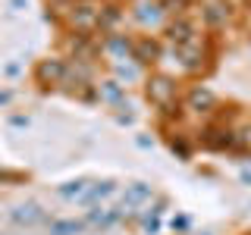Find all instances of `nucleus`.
Returning a JSON list of instances; mask_svg holds the SVG:
<instances>
[{"label":"nucleus","instance_id":"1","mask_svg":"<svg viewBox=\"0 0 251 235\" xmlns=\"http://www.w3.org/2000/svg\"><path fill=\"white\" fill-rule=\"evenodd\" d=\"M148 100L157 107V110H163V113H173V107H176V82H173L170 75H151L148 78Z\"/></svg>","mask_w":251,"mask_h":235},{"label":"nucleus","instance_id":"2","mask_svg":"<svg viewBox=\"0 0 251 235\" xmlns=\"http://www.w3.org/2000/svg\"><path fill=\"white\" fill-rule=\"evenodd\" d=\"M69 22L78 35H88V31L100 28V6L91 3V0H78V3L69 10Z\"/></svg>","mask_w":251,"mask_h":235},{"label":"nucleus","instance_id":"3","mask_svg":"<svg viewBox=\"0 0 251 235\" xmlns=\"http://www.w3.org/2000/svg\"><path fill=\"white\" fill-rule=\"evenodd\" d=\"M123 216H126L123 207H100V204H94L88 210V216H85V223L94 226V229H110V226H116Z\"/></svg>","mask_w":251,"mask_h":235},{"label":"nucleus","instance_id":"4","mask_svg":"<svg viewBox=\"0 0 251 235\" xmlns=\"http://www.w3.org/2000/svg\"><path fill=\"white\" fill-rule=\"evenodd\" d=\"M10 219L16 226H35V223L44 219V210H41V204L25 201V204H16V207L10 210Z\"/></svg>","mask_w":251,"mask_h":235},{"label":"nucleus","instance_id":"5","mask_svg":"<svg viewBox=\"0 0 251 235\" xmlns=\"http://www.w3.org/2000/svg\"><path fill=\"white\" fill-rule=\"evenodd\" d=\"M151 198H154V188L148 185V182H132V185H126L120 207H123V210H132V207H141V204L151 201Z\"/></svg>","mask_w":251,"mask_h":235},{"label":"nucleus","instance_id":"6","mask_svg":"<svg viewBox=\"0 0 251 235\" xmlns=\"http://www.w3.org/2000/svg\"><path fill=\"white\" fill-rule=\"evenodd\" d=\"M35 75H38L41 85H60L63 78H66V63L63 60H41Z\"/></svg>","mask_w":251,"mask_h":235},{"label":"nucleus","instance_id":"7","mask_svg":"<svg viewBox=\"0 0 251 235\" xmlns=\"http://www.w3.org/2000/svg\"><path fill=\"white\" fill-rule=\"evenodd\" d=\"M195 25L188 19H182V16H179L176 22H170L167 25V41L173 44V47H182V44H188V41H195Z\"/></svg>","mask_w":251,"mask_h":235},{"label":"nucleus","instance_id":"8","mask_svg":"<svg viewBox=\"0 0 251 235\" xmlns=\"http://www.w3.org/2000/svg\"><path fill=\"white\" fill-rule=\"evenodd\" d=\"M104 50H107L116 63H123L126 57H132V50H135V41H132L129 35H107Z\"/></svg>","mask_w":251,"mask_h":235},{"label":"nucleus","instance_id":"9","mask_svg":"<svg viewBox=\"0 0 251 235\" xmlns=\"http://www.w3.org/2000/svg\"><path fill=\"white\" fill-rule=\"evenodd\" d=\"M217 107V97L210 88H204V85H198V88L188 91V110H195V113H210V110Z\"/></svg>","mask_w":251,"mask_h":235},{"label":"nucleus","instance_id":"10","mask_svg":"<svg viewBox=\"0 0 251 235\" xmlns=\"http://www.w3.org/2000/svg\"><path fill=\"white\" fill-rule=\"evenodd\" d=\"M176 53H179V60H182V66L188 69V72H195V69L204 63V53H201V41L195 38V41H188L182 47H176Z\"/></svg>","mask_w":251,"mask_h":235},{"label":"nucleus","instance_id":"11","mask_svg":"<svg viewBox=\"0 0 251 235\" xmlns=\"http://www.w3.org/2000/svg\"><path fill=\"white\" fill-rule=\"evenodd\" d=\"M110 194H116V182H113V179H100V182H91V188H88V194L82 198V204L94 207L98 201H107Z\"/></svg>","mask_w":251,"mask_h":235},{"label":"nucleus","instance_id":"12","mask_svg":"<svg viewBox=\"0 0 251 235\" xmlns=\"http://www.w3.org/2000/svg\"><path fill=\"white\" fill-rule=\"evenodd\" d=\"M88 188H91L88 179H73V182L57 185V194H60V198H66V201H82L85 194H88Z\"/></svg>","mask_w":251,"mask_h":235},{"label":"nucleus","instance_id":"13","mask_svg":"<svg viewBox=\"0 0 251 235\" xmlns=\"http://www.w3.org/2000/svg\"><path fill=\"white\" fill-rule=\"evenodd\" d=\"M157 57H160V47H157L151 38H138V41H135V50H132V60H138V63H154Z\"/></svg>","mask_w":251,"mask_h":235},{"label":"nucleus","instance_id":"14","mask_svg":"<svg viewBox=\"0 0 251 235\" xmlns=\"http://www.w3.org/2000/svg\"><path fill=\"white\" fill-rule=\"evenodd\" d=\"M160 13H163V6L154 3V0H141V3L135 6V19L141 22V25H154V22L160 19Z\"/></svg>","mask_w":251,"mask_h":235},{"label":"nucleus","instance_id":"15","mask_svg":"<svg viewBox=\"0 0 251 235\" xmlns=\"http://www.w3.org/2000/svg\"><path fill=\"white\" fill-rule=\"evenodd\" d=\"M98 91H100V97H104L107 104H120V100H123V82H116V78H107V82H100Z\"/></svg>","mask_w":251,"mask_h":235},{"label":"nucleus","instance_id":"16","mask_svg":"<svg viewBox=\"0 0 251 235\" xmlns=\"http://www.w3.org/2000/svg\"><path fill=\"white\" fill-rule=\"evenodd\" d=\"M85 229L82 219H53L50 223V235H78Z\"/></svg>","mask_w":251,"mask_h":235},{"label":"nucleus","instance_id":"17","mask_svg":"<svg viewBox=\"0 0 251 235\" xmlns=\"http://www.w3.org/2000/svg\"><path fill=\"white\" fill-rule=\"evenodd\" d=\"M113 72H116V82H135V78L141 75L135 63H116V66H113Z\"/></svg>","mask_w":251,"mask_h":235},{"label":"nucleus","instance_id":"18","mask_svg":"<svg viewBox=\"0 0 251 235\" xmlns=\"http://www.w3.org/2000/svg\"><path fill=\"white\" fill-rule=\"evenodd\" d=\"M123 19V13H120V6H100V28H116V22Z\"/></svg>","mask_w":251,"mask_h":235},{"label":"nucleus","instance_id":"19","mask_svg":"<svg viewBox=\"0 0 251 235\" xmlns=\"http://www.w3.org/2000/svg\"><path fill=\"white\" fill-rule=\"evenodd\" d=\"M145 232H148V235H157V232H160V213L145 216Z\"/></svg>","mask_w":251,"mask_h":235},{"label":"nucleus","instance_id":"20","mask_svg":"<svg viewBox=\"0 0 251 235\" xmlns=\"http://www.w3.org/2000/svg\"><path fill=\"white\" fill-rule=\"evenodd\" d=\"M204 16H207V22H210V25H217V22L226 16V10H220V6H207V13H204Z\"/></svg>","mask_w":251,"mask_h":235},{"label":"nucleus","instance_id":"21","mask_svg":"<svg viewBox=\"0 0 251 235\" xmlns=\"http://www.w3.org/2000/svg\"><path fill=\"white\" fill-rule=\"evenodd\" d=\"M135 144H138V147H145V151H151V147H154V138H148V135H138V138H135Z\"/></svg>","mask_w":251,"mask_h":235},{"label":"nucleus","instance_id":"22","mask_svg":"<svg viewBox=\"0 0 251 235\" xmlns=\"http://www.w3.org/2000/svg\"><path fill=\"white\" fill-rule=\"evenodd\" d=\"M6 3H10L16 13H25L28 10V0H6Z\"/></svg>","mask_w":251,"mask_h":235},{"label":"nucleus","instance_id":"23","mask_svg":"<svg viewBox=\"0 0 251 235\" xmlns=\"http://www.w3.org/2000/svg\"><path fill=\"white\" fill-rule=\"evenodd\" d=\"M173 229H176V232H185V229H188V216H179V219H173Z\"/></svg>","mask_w":251,"mask_h":235},{"label":"nucleus","instance_id":"24","mask_svg":"<svg viewBox=\"0 0 251 235\" xmlns=\"http://www.w3.org/2000/svg\"><path fill=\"white\" fill-rule=\"evenodd\" d=\"M10 122H13V125H28V116H13Z\"/></svg>","mask_w":251,"mask_h":235},{"label":"nucleus","instance_id":"25","mask_svg":"<svg viewBox=\"0 0 251 235\" xmlns=\"http://www.w3.org/2000/svg\"><path fill=\"white\" fill-rule=\"evenodd\" d=\"M239 179H242V185H251V169H242Z\"/></svg>","mask_w":251,"mask_h":235},{"label":"nucleus","instance_id":"26","mask_svg":"<svg viewBox=\"0 0 251 235\" xmlns=\"http://www.w3.org/2000/svg\"><path fill=\"white\" fill-rule=\"evenodd\" d=\"M19 69H22L19 63H10V66H6V72H10V75H19Z\"/></svg>","mask_w":251,"mask_h":235}]
</instances>
